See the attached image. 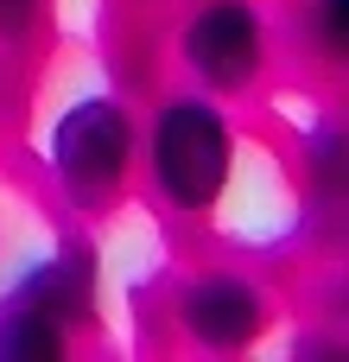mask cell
<instances>
[{"instance_id": "4", "label": "cell", "mask_w": 349, "mask_h": 362, "mask_svg": "<svg viewBox=\"0 0 349 362\" xmlns=\"http://www.w3.org/2000/svg\"><path fill=\"white\" fill-rule=\"evenodd\" d=\"M184 70L210 95H242L267 70V13L261 0H197V13L178 32Z\"/></svg>"}, {"instance_id": "8", "label": "cell", "mask_w": 349, "mask_h": 362, "mask_svg": "<svg viewBox=\"0 0 349 362\" xmlns=\"http://www.w3.org/2000/svg\"><path fill=\"white\" fill-rule=\"evenodd\" d=\"M45 6L51 0H0V45H25L45 25Z\"/></svg>"}, {"instance_id": "2", "label": "cell", "mask_w": 349, "mask_h": 362, "mask_svg": "<svg viewBox=\"0 0 349 362\" xmlns=\"http://www.w3.org/2000/svg\"><path fill=\"white\" fill-rule=\"evenodd\" d=\"M89 325H95V255L70 242L0 299V362H57L70 337Z\"/></svg>"}, {"instance_id": "6", "label": "cell", "mask_w": 349, "mask_h": 362, "mask_svg": "<svg viewBox=\"0 0 349 362\" xmlns=\"http://www.w3.org/2000/svg\"><path fill=\"white\" fill-rule=\"evenodd\" d=\"M299 25H305V45H312L318 64H343V38H349L343 0H305L299 6Z\"/></svg>"}, {"instance_id": "1", "label": "cell", "mask_w": 349, "mask_h": 362, "mask_svg": "<svg viewBox=\"0 0 349 362\" xmlns=\"http://www.w3.org/2000/svg\"><path fill=\"white\" fill-rule=\"evenodd\" d=\"M146 178L159 191L165 210L178 216H203L223 185H229V165H235V127L229 115L216 108V95H197V89H178L153 108V127H146Z\"/></svg>"}, {"instance_id": "7", "label": "cell", "mask_w": 349, "mask_h": 362, "mask_svg": "<svg viewBox=\"0 0 349 362\" xmlns=\"http://www.w3.org/2000/svg\"><path fill=\"white\" fill-rule=\"evenodd\" d=\"M305 165H312V185L318 191H343V127L337 121H318L312 134H305Z\"/></svg>"}, {"instance_id": "3", "label": "cell", "mask_w": 349, "mask_h": 362, "mask_svg": "<svg viewBox=\"0 0 349 362\" xmlns=\"http://www.w3.org/2000/svg\"><path fill=\"white\" fill-rule=\"evenodd\" d=\"M134 159H140V127L121 95H83L51 127V172L70 204H89V210L108 204L134 178Z\"/></svg>"}, {"instance_id": "5", "label": "cell", "mask_w": 349, "mask_h": 362, "mask_svg": "<svg viewBox=\"0 0 349 362\" xmlns=\"http://www.w3.org/2000/svg\"><path fill=\"white\" fill-rule=\"evenodd\" d=\"M178 325L197 350H248L267 331V293L242 274H203L178 293Z\"/></svg>"}]
</instances>
